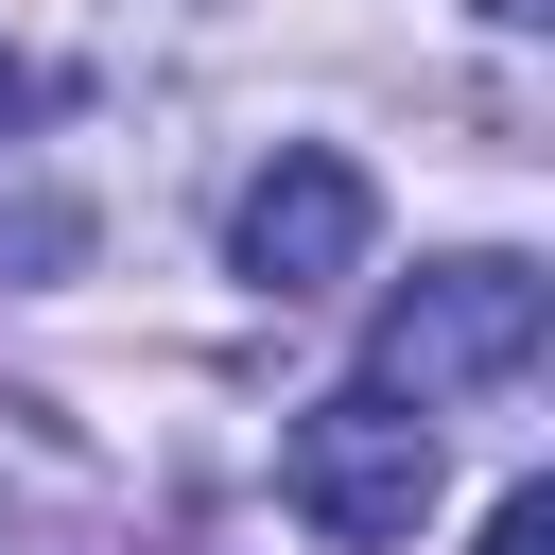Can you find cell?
Masks as SVG:
<instances>
[{"label": "cell", "instance_id": "obj_1", "mask_svg": "<svg viewBox=\"0 0 555 555\" xmlns=\"http://www.w3.org/2000/svg\"><path fill=\"white\" fill-rule=\"evenodd\" d=\"M538 330H555V278L486 243V260H434L416 295H382V347H364V382H382V399H416V416H451V399L520 382V364H538Z\"/></svg>", "mask_w": 555, "mask_h": 555}, {"label": "cell", "instance_id": "obj_2", "mask_svg": "<svg viewBox=\"0 0 555 555\" xmlns=\"http://www.w3.org/2000/svg\"><path fill=\"white\" fill-rule=\"evenodd\" d=\"M434 416L416 399H382V382H347V399H312L295 434H278V486H295V520L312 538H347V555H399L416 520H434Z\"/></svg>", "mask_w": 555, "mask_h": 555}, {"label": "cell", "instance_id": "obj_3", "mask_svg": "<svg viewBox=\"0 0 555 555\" xmlns=\"http://www.w3.org/2000/svg\"><path fill=\"white\" fill-rule=\"evenodd\" d=\"M364 225H382V208H364V173L295 139V156H260V173H243L225 260H243V295H278V312H295V295H347V278H364Z\"/></svg>", "mask_w": 555, "mask_h": 555}, {"label": "cell", "instance_id": "obj_4", "mask_svg": "<svg viewBox=\"0 0 555 555\" xmlns=\"http://www.w3.org/2000/svg\"><path fill=\"white\" fill-rule=\"evenodd\" d=\"M468 555H555V486H503V503H486V538H468Z\"/></svg>", "mask_w": 555, "mask_h": 555}, {"label": "cell", "instance_id": "obj_5", "mask_svg": "<svg viewBox=\"0 0 555 555\" xmlns=\"http://www.w3.org/2000/svg\"><path fill=\"white\" fill-rule=\"evenodd\" d=\"M17 121H35V69H17V52H0V139H17Z\"/></svg>", "mask_w": 555, "mask_h": 555}, {"label": "cell", "instance_id": "obj_6", "mask_svg": "<svg viewBox=\"0 0 555 555\" xmlns=\"http://www.w3.org/2000/svg\"><path fill=\"white\" fill-rule=\"evenodd\" d=\"M468 17H503V35H538V17H555V0H468Z\"/></svg>", "mask_w": 555, "mask_h": 555}]
</instances>
